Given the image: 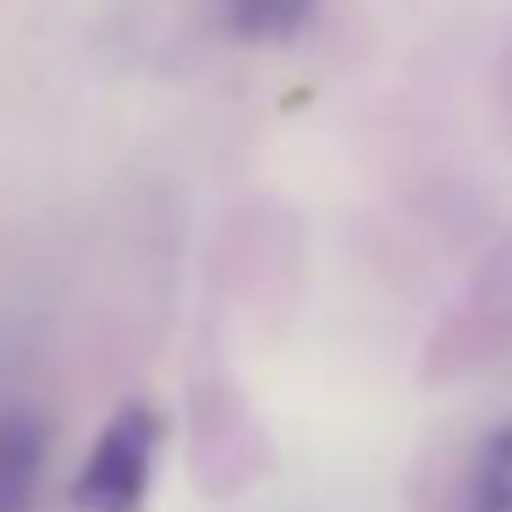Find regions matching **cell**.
Listing matches in <instances>:
<instances>
[{
  "instance_id": "6da1fadb",
  "label": "cell",
  "mask_w": 512,
  "mask_h": 512,
  "mask_svg": "<svg viewBox=\"0 0 512 512\" xmlns=\"http://www.w3.org/2000/svg\"><path fill=\"white\" fill-rule=\"evenodd\" d=\"M160 457V419L144 402H127L100 430L78 474V512H144Z\"/></svg>"
},
{
  "instance_id": "7a4b0ae2",
  "label": "cell",
  "mask_w": 512,
  "mask_h": 512,
  "mask_svg": "<svg viewBox=\"0 0 512 512\" xmlns=\"http://www.w3.org/2000/svg\"><path fill=\"white\" fill-rule=\"evenodd\" d=\"M50 435L34 413H6L0 419V512H28L39 496Z\"/></svg>"
},
{
  "instance_id": "3957f363",
  "label": "cell",
  "mask_w": 512,
  "mask_h": 512,
  "mask_svg": "<svg viewBox=\"0 0 512 512\" xmlns=\"http://www.w3.org/2000/svg\"><path fill=\"white\" fill-rule=\"evenodd\" d=\"M457 512H512V424H501L479 441Z\"/></svg>"
},
{
  "instance_id": "277c9868",
  "label": "cell",
  "mask_w": 512,
  "mask_h": 512,
  "mask_svg": "<svg viewBox=\"0 0 512 512\" xmlns=\"http://www.w3.org/2000/svg\"><path fill=\"white\" fill-rule=\"evenodd\" d=\"M221 23L237 39H254V45H281V39L303 34L309 28L314 0H215Z\"/></svg>"
}]
</instances>
